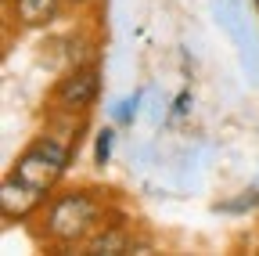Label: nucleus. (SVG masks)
I'll list each match as a JSON object with an SVG mask.
<instances>
[{
	"label": "nucleus",
	"mask_w": 259,
	"mask_h": 256,
	"mask_svg": "<svg viewBox=\"0 0 259 256\" xmlns=\"http://www.w3.org/2000/svg\"><path fill=\"white\" fill-rule=\"evenodd\" d=\"M108 220V206L90 188L54 191L40 209V238L54 249H83V242Z\"/></svg>",
	"instance_id": "1"
},
{
	"label": "nucleus",
	"mask_w": 259,
	"mask_h": 256,
	"mask_svg": "<svg viewBox=\"0 0 259 256\" xmlns=\"http://www.w3.org/2000/svg\"><path fill=\"white\" fill-rule=\"evenodd\" d=\"M112 141H115V134L112 130H101L94 137V166H108V159H112Z\"/></svg>",
	"instance_id": "6"
},
{
	"label": "nucleus",
	"mask_w": 259,
	"mask_h": 256,
	"mask_svg": "<svg viewBox=\"0 0 259 256\" xmlns=\"http://www.w3.org/2000/svg\"><path fill=\"white\" fill-rule=\"evenodd\" d=\"M101 94V69L97 65H76L65 72L54 90H51V112H65V116H87Z\"/></svg>",
	"instance_id": "2"
},
{
	"label": "nucleus",
	"mask_w": 259,
	"mask_h": 256,
	"mask_svg": "<svg viewBox=\"0 0 259 256\" xmlns=\"http://www.w3.org/2000/svg\"><path fill=\"white\" fill-rule=\"evenodd\" d=\"M134 112H137V98H130V101H122V105L115 108V119H119V123H130V119H134Z\"/></svg>",
	"instance_id": "7"
},
{
	"label": "nucleus",
	"mask_w": 259,
	"mask_h": 256,
	"mask_svg": "<svg viewBox=\"0 0 259 256\" xmlns=\"http://www.w3.org/2000/svg\"><path fill=\"white\" fill-rule=\"evenodd\" d=\"M44 206H47V191L25 184L15 173L4 177V184H0V213H4V220H18V224L32 220Z\"/></svg>",
	"instance_id": "3"
},
{
	"label": "nucleus",
	"mask_w": 259,
	"mask_h": 256,
	"mask_svg": "<svg viewBox=\"0 0 259 256\" xmlns=\"http://www.w3.org/2000/svg\"><path fill=\"white\" fill-rule=\"evenodd\" d=\"M245 206H248V209L259 206V195H255V191H248V199H241V202H227L223 209H245Z\"/></svg>",
	"instance_id": "8"
},
{
	"label": "nucleus",
	"mask_w": 259,
	"mask_h": 256,
	"mask_svg": "<svg viewBox=\"0 0 259 256\" xmlns=\"http://www.w3.org/2000/svg\"><path fill=\"white\" fill-rule=\"evenodd\" d=\"M65 8V0H8L11 22H18L22 29H44L51 25Z\"/></svg>",
	"instance_id": "5"
},
{
	"label": "nucleus",
	"mask_w": 259,
	"mask_h": 256,
	"mask_svg": "<svg viewBox=\"0 0 259 256\" xmlns=\"http://www.w3.org/2000/svg\"><path fill=\"white\" fill-rule=\"evenodd\" d=\"M69 8H90V4H97V0H65Z\"/></svg>",
	"instance_id": "9"
},
{
	"label": "nucleus",
	"mask_w": 259,
	"mask_h": 256,
	"mask_svg": "<svg viewBox=\"0 0 259 256\" xmlns=\"http://www.w3.org/2000/svg\"><path fill=\"white\" fill-rule=\"evenodd\" d=\"M141 242L134 238V231L126 228V224H101V228H97L87 242H83V252H97V256H115V252H134Z\"/></svg>",
	"instance_id": "4"
}]
</instances>
